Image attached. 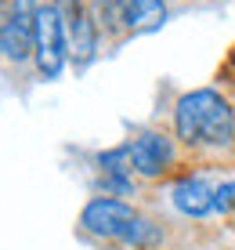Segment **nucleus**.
<instances>
[{"label":"nucleus","mask_w":235,"mask_h":250,"mask_svg":"<svg viewBox=\"0 0 235 250\" xmlns=\"http://www.w3.org/2000/svg\"><path fill=\"white\" fill-rule=\"evenodd\" d=\"M174 134L188 149H232L235 145V109L221 91L196 87L174 105Z\"/></svg>","instance_id":"f257e3e1"},{"label":"nucleus","mask_w":235,"mask_h":250,"mask_svg":"<svg viewBox=\"0 0 235 250\" xmlns=\"http://www.w3.org/2000/svg\"><path fill=\"white\" fill-rule=\"evenodd\" d=\"M37 69L43 80H58L69 58V25L58 4H43L37 15Z\"/></svg>","instance_id":"f03ea898"},{"label":"nucleus","mask_w":235,"mask_h":250,"mask_svg":"<svg viewBox=\"0 0 235 250\" xmlns=\"http://www.w3.org/2000/svg\"><path fill=\"white\" fill-rule=\"evenodd\" d=\"M37 0H11L0 25V47L7 62H25L37 55Z\"/></svg>","instance_id":"7ed1b4c3"},{"label":"nucleus","mask_w":235,"mask_h":250,"mask_svg":"<svg viewBox=\"0 0 235 250\" xmlns=\"http://www.w3.org/2000/svg\"><path fill=\"white\" fill-rule=\"evenodd\" d=\"M134 207L127 200H116V196H94L91 203L80 210V229L87 236H98V239H116L130 229V221H134Z\"/></svg>","instance_id":"20e7f679"},{"label":"nucleus","mask_w":235,"mask_h":250,"mask_svg":"<svg viewBox=\"0 0 235 250\" xmlns=\"http://www.w3.org/2000/svg\"><path fill=\"white\" fill-rule=\"evenodd\" d=\"M127 145H130V163H134L137 178H163L174 167V156H177L174 138L163 131H141Z\"/></svg>","instance_id":"39448f33"},{"label":"nucleus","mask_w":235,"mask_h":250,"mask_svg":"<svg viewBox=\"0 0 235 250\" xmlns=\"http://www.w3.org/2000/svg\"><path fill=\"white\" fill-rule=\"evenodd\" d=\"M170 200H174V207H177L185 218L203 221L206 214H214V210H217V188L206 182L203 174H185L181 182H174Z\"/></svg>","instance_id":"423d86ee"},{"label":"nucleus","mask_w":235,"mask_h":250,"mask_svg":"<svg viewBox=\"0 0 235 250\" xmlns=\"http://www.w3.org/2000/svg\"><path fill=\"white\" fill-rule=\"evenodd\" d=\"M62 15L69 25V55L76 58V65L94 62V55H98V22L87 15V7L80 0H69V7Z\"/></svg>","instance_id":"0eeeda50"},{"label":"nucleus","mask_w":235,"mask_h":250,"mask_svg":"<svg viewBox=\"0 0 235 250\" xmlns=\"http://www.w3.org/2000/svg\"><path fill=\"white\" fill-rule=\"evenodd\" d=\"M98 174H101V188L105 196H134V163H130V145H116V149L98 156Z\"/></svg>","instance_id":"6e6552de"},{"label":"nucleus","mask_w":235,"mask_h":250,"mask_svg":"<svg viewBox=\"0 0 235 250\" xmlns=\"http://www.w3.org/2000/svg\"><path fill=\"white\" fill-rule=\"evenodd\" d=\"M123 22L130 33H152L167 22V4L163 0H119Z\"/></svg>","instance_id":"1a4fd4ad"},{"label":"nucleus","mask_w":235,"mask_h":250,"mask_svg":"<svg viewBox=\"0 0 235 250\" xmlns=\"http://www.w3.org/2000/svg\"><path fill=\"white\" fill-rule=\"evenodd\" d=\"M159 239H163V225H156V221L137 214V218L130 221V229L119 236V247H127V250H152Z\"/></svg>","instance_id":"9d476101"},{"label":"nucleus","mask_w":235,"mask_h":250,"mask_svg":"<svg viewBox=\"0 0 235 250\" xmlns=\"http://www.w3.org/2000/svg\"><path fill=\"white\" fill-rule=\"evenodd\" d=\"M235 207V182L217 185V210H232Z\"/></svg>","instance_id":"9b49d317"}]
</instances>
